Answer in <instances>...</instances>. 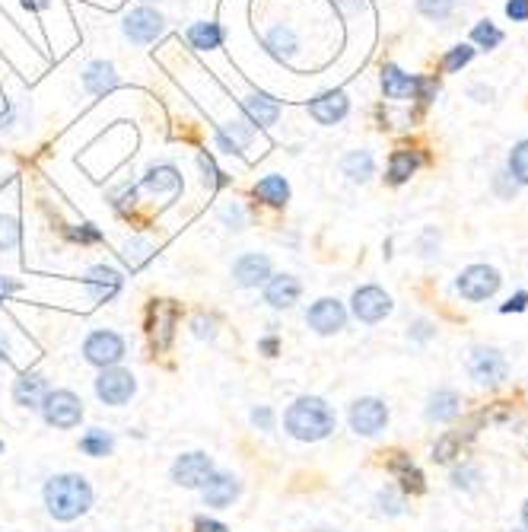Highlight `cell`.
Here are the masks:
<instances>
[{
    "instance_id": "1",
    "label": "cell",
    "mask_w": 528,
    "mask_h": 532,
    "mask_svg": "<svg viewBox=\"0 0 528 532\" xmlns=\"http://www.w3.org/2000/svg\"><path fill=\"white\" fill-rule=\"evenodd\" d=\"M45 507L55 520L70 523L93 507V488L83 475H55L45 485Z\"/></svg>"
},
{
    "instance_id": "2",
    "label": "cell",
    "mask_w": 528,
    "mask_h": 532,
    "mask_svg": "<svg viewBox=\"0 0 528 532\" xmlns=\"http://www.w3.org/2000/svg\"><path fill=\"white\" fill-rule=\"evenodd\" d=\"M284 424L296 440L315 443V440H325L334 431V411L325 399L303 396L287 408Z\"/></svg>"
},
{
    "instance_id": "3",
    "label": "cell",
    "mask_w": 528,
    "mask_h": 532,
    "mask_svg": "<svg viewBox=\"0 0 528 532\" xmlns=\"http://www.w3.org/2000/svg\"><path fill=\"white\" fill-rule=\"evenodd\" d=\"M455 287H459V294L465 300L481 303V300H490L500 290V274H497V268H490V265H468L459 274Z\"/></svg>"
},
{
    "instance_id": "4",
    "label": "cell",
    "mask_w": 528,
    "mask_h": 532,
    "mask_svg": "<svg viewBox=\"0 0 528 532\" xmlns=\"http://www.w3.org/2000/svg\"><path fill=\"white\" fill-rule=\"evenodd\" d=\"M42 415L51 427H61V431H70V427H77L83 418V405L74 392L58 389V392H48L45 402H42Z\"/></svg>"
},
{
    "instance_id": "5",
    "label": "cell",
    "mask_w": 528,
    "mask_h": 532,
    "mask_svg": "<svg viewBox=\"0 0 528 532\" xmlns=\"http://www.w3.org/2000/svg\"><path fill=\"white\" fill-rule=\"evenodd\" d=\"M389 424V408L382 399H357L350 408V427L360 437H376Z\"/></svg>"
},
{
    "instance_id": "6",
    "label": "cell",
    "mask_w": 528,
    "mask_h": 532,
    "mask_svg": "<svg viewBox=\"0 0 528 532\" xmlns=\"http://www.w3.org/2000/svg\"><path fill=\"white\" fill-rule=\"evenodd\" d=\"M121 29H125V36L137 45H150L160 39V32H163V16L156 13L153 7H134L128 16H125V23H121Z\"/></svg>"
},
{
    "instance_id": "7",
    "label": "cell",
    "mask_w": 528,
    "mask_h": 532,
    "mask_svg": "<svg viewBox=\"0 0 528 532\" xmlns=\"http://www.w3.org/2000/svg\"><path fill=\"white\" fill-rule=\"evenodd\" d=\"M134 376L128 370H118V367H105L102 376L96 380V396L105 402V405H125L131 396H134Z\"/></svg>"
},
{
    "instance_id": "8",
    "label": "cell",
    "mask_w": 528,
    "mask_h": 532,
    "mask_svg": "<svg viewBox=\"0 0 528 532\" xmlns=\"http://www.w3.org/2000/svg\"><path fill=\"white\" fill-rule=\"evenodd\" d=\"M210 475H214V462L204 453H185L172 466V482L182 488H204Z\"/></svg>"
},
{
    "instance_id": "9",
    "label": "cell",
    "mask_w": 528,
    "mask_h": 532,
    "mask_svg": "<svg viewBox=\"0 0 528 532\" xmlns=\"http://www.w3.org/2000/svg\"><path fill=\"white\" fill-rule=\"evenodd\" d=\"M468 373L481 386H500L506 380V360L494 348H478V351H471V357H468Z\"/></svg>"
},
{
    "instance_id": "10",
    "label": "cell",
    "mask_w": 528,
    "mask_h": 532,
    "mask_svg": "<svg viewBox=\"0 0 528 532\" xmlns=\"http://www.w3.org/2000/svg\"><path fill=\"white\" fill-rule=\"evenodd\" d=\"M83 354L90 364L96 367H115L121 357H125V341H121L115 332H93L90 338H86L83 345Z\"/></svg>"
},
{
    "instance_id": "11",
    "label": "cell",
    "mask_w": 528,
    "mask_h": 532,
    "mask_svg": "<svg viewBox=\"0 0 528 532\" xmlns=\"http://www.w3.org/2000/svg\"><path fill=\"white\" fill-rule=\"evenodd\" d=\"M392 313V297L382 287H360L354 294V316L360 322H382Z\"/></svg>"
},
{
    "instance_id": "12",
    "label": "cell",
    "mask_w": 528,
    "mask_h": 532,
    "mask_svg": "<svg viewBox=\"0 0 528 532\" xmlns=\"http://www.w3.org/2000/svg\"><path fill=\"white\" fill-rule=\"evenodd\" d=\"M306 322H309L319 335H334V332H341V329H344L347 313H344V306H341L338 300L325 297V300H319V303H312V306H309Z\"/></svg>"
},
{
    "instance_id": "13",
    "label": "cell",
    "mask_w": 528,
    "mask_h": 532,
    "mask_svg": "<svg viewBox=\"0 0 528 532\" xmlns=\"http://www.w3.org/2000/svg\"><path fill=\"white\" fill-rule=\"evenodd\" d=\"M144 188L153 195V198H166L172 201L175 195L182 192V176L179 169L169 166V163H160V166H150L147 176H144Z\"/></svg>"
},
{
    "instance_id": "14",
    "label": "cell",
    "mask_w": 528,
    "mask_h": 532,
    "mask_svg": "<svg viewBox=\"0 0 528 532\" xmlns=\"http://www.w3.org/2000/svg\"><path fill=\"white\" fill-rule=\"evenodd\" d=\"M347 112H350V99H347L341 90L325 93V96H319V99L309 102V115H312L319 125H338L341 118H347Z\"/></svg>"
},
{
    "instance_id": "15",
    "label": "cell",
    "mask_w": 528,
    "mask_h": 532,
    "mask_svg": "<svg viewBox=\"0 0 528 532\" xmlns=\"http://www.w3.org/2000/svg\"><path fill=\"white\" fill-rule=\"evenodd\" d=\"M233 278L239 287H258V284H268L271 278V259L268 255H242V259L233 265Z\"/></svg>"
},
{
    "instance_id": "16",
    "label": "cell",
    "mask_w": 528,
    "mask_h": 532,
    "mask_svg": "<svg viewBox=\"0 0 528 532\" xmlns=\"http://www.w3.org/2000/svg\"><path fill=\"white\" fill-rule=\"evenodd\" d=\"M242 112L249 115V122L258 128H268L280 118V102L268 93H249L242 99Z\"/></svg>"
},
{
    "instance_id": "17",
    "label": "cell",
    "mask_w": 528,
    "mask_h": 532,
    "mask_svg": "<svg viewBox=\"0 0 528 532\" xmlns=\"http://www.w3.org/2000/svg\"><path fill=\"white\" fill-rule=\"evenodd\" d=\"M121 284H125V278L115 271V268H105V265H96V268H90L86 271V287L93 290V300L96 303H105V300H112L118 290H121Z\"/></svg>"
},
{
    "instance_id": "18",
    "label": "cell",
    "mask_w": 528,
    "mask_h": 532,
    "mask_svg": "<svg viewBox=\"0 0 528 532\" xmlns=\"http://www.w3.org/2000/svg\"><path fill=\"white\" fill-rule=\"evenodd\" d=\"M303 294V287L293 278V274H277V278H268V287H264V300H268L274 310H287Z\"/></svg>"
},
{
    "instance_id": "19",
    "label": "cell",
    "mask_w": 528,
    "mask_h": 532,
    "mask_svg": "<svg viewBox=\"0 0 528 532\" xmlns=\"http://www.w3.org/2000/svg\"><path fill=\"white\" fill-rule=\"evenodd\" d=\"M201 491H204L207 507H230L239 497V482L233 475H210Z\"/></svg>"
},
{
    "instance_id": "20",
    "label": "cell",
    "mask_w": 528,
    "mask_h": 532,
    "mask_svg": "<svg viewBox=\"0 0 528 532\" xmlns=\"http://www.w3.org/2000/svg\"><path fill=\"white\" fill-rule=\"evenodd\" d=\"M45 396H48V386L39 373H23L13 386V399L23 408H42Z\"/></svg>"
},
{
    "instance_id": "21",
    "label": "cell",
    "mask_w": 528,
    "mask_h": 532,
    "mask_svg": "<svg viewBox=\"0 0 528 532\" xmlns=\"http://www.w3.org/2000/svg\"><path fill=\"white\" fill-rule=\"evenodd\" d=\"M382 93L389 99H411L417 93V77L404 74L401 67L395 64H385L382 71Z\"/></svg>"
},
{
    "instance_id": "22",
    "label": "cell",
    "mask_w": 528,
    "mask_h": 532,
    "mask_svg": "<svg viewBox=\"0 0 528 532\" xmlns=\"http://www.w3.org/2000/svg\"><path fill=\"white\" fill-rule=\"evenodd\" d=\"M83 87L90 90L93 96H105V93H112L118 87V74H115V67L112 64H105V61H93L90 67H86V74H83Z\"/></svg>"
},
{
    "instance_id": "23",
    "label": "cell",
    "mask_w": 528,
    "mask_h": 532,
    "mask_svg": "<svg viewBox=\"0 0 528 532\" xmlns=\"http://www.w3.org/2000/svg\"><path fill=\"white\" fill-rule=\"evenodd\" d=\"M264 48H268L274 58L290 61L296 55V48H299V39H296V32L290 26H274L268 36H264Z\"/></svg>"
},
{
    "instance_id": "24",
    "label": "cell",
    "mask_w": 528,
    "mask_h": 532,
    "mask_svg": "<svg viewBox=\"0 0 528 532\" xmlns=\"http://www.w3.org/2000/svg\"><path fill=\"white\" fill-rule=\"evenodd\" d=\"M255 198L271 204V208H284V204L290 201V185H287L284 176H264L255 185Z\"/></svg>"
},
{
    "instance_id": "25",
    "label": "cell",
    "mask_w": 528,
    "mask_h": 532,
    "mask_svg": "<svg viewBox=\"0 0 528 532\" xmlns=\"http://www.w3.org/2000/svg\"><path fill=\"white\" fill-rule=\"evenodd\" d=\"M420 163H424V160H420V153H414V150H395L392 160H389V182L392 185H404L420 169Z\"/></svg>"
},
{
    "instance_id": "26",
    "label": "cell",
    "mask_w": 528,
    "mask_h": 532,
    "mask_svg": "<svg viewBox=\"0 0 528 532\" xmlns=\"http://www.w3.org/2000/svg\"><path fill=\"white\" fill-rule=\"evenodd\" d=\"M392 475L401 482L404 491H411V494H424V475H420V469L414 466V462L408 456H395L392 459Z\"/></svg>"
},
{
    "instance_id": "27",
    "label": "cell",
    "mask_w": 528,
    "mask_h": 532,
    "mask_svg": "<svg viewBox=\"0 0 528 532\" xmlns=\"http://www.w3.org/2000/svg\"><path fill=\"white\" fill-rule=\"evenodd\" d=\"M188 42L198 51H210L223 45V29L217 23H195L188 29Z\"/></svg>"
},
{
    "instance_id": "28",
    "label": "cell",
    "mask_w": 528,
    "mask_h": 532,
    "mask_svg": "<svg viewBox=\"0 0 528 532\" xmlns=\"http://www.w3.org/2000/svg\"><path fill=\"white\" fill-rule=\"evenodd\" d=\"M341 169H344V176H347V179H354V182H366L369 176H373L376 163H373V157H369L366 150H354V153H347V157H344Z\"/></svg>"
},
{
    "instance_id": "29",
    "label": "cell",
    "mask_w": 528,
    "mask_h": 532,
    "mask_svg": "<svg viewBox=\"0 0 528 532\" xmlns=\"http://www.w3.org/2000/svg\"><path fill=\"white\" fill-rule=\"evenodd\" d=\"M455 415H459V396L449 389L436 392V396L430 399V408H427V418L430 421H452Z\"/></svg>"
},
{
    "instance_id": "30",
    "label": "cell",
    "mask_w": 528,
    "mask_h": 532,
    "mask_svg": "<svg viewBox=\"0 0 528 532\" xmlns=\"http://www.w3.org/2000/svg\"><path fill=\"white\" fill-rule=\"evenodd\" d=\"M80 450L86 456H109L115 450V440L105 434V431H86L80 437Z\"/></svg>"
},
{
    "instance_id": "31",
    "label": "cell",
    "mask_w": 528,
    "mask_h": 532,
    "mask_svg": "<svg viewBox=\"0 0 528 532\" xmlns=\"http://www.w3.org/2000/svg\"><path fill=\"white\" fill-rule=\"evenodd\" d=\"M125 262L131 265V271H137V268H144L150 259H153V246L147 243V239H131V243H125Z\"/></svg>"
},
{
    "instance_id": "32",
    "label": "cell",
    "mask_w": 528,
    "mask_h": 532,
    "mask_svg": "<svg viewBox=\"0 0 528 532\" xmlns=\"http://www.w3.org/2000/svg\"><path fill=\"white\" fill-rule=\"evenodd\" d=\"M153 313V335L156 332H160V338H156V345H160V348H166L169 345V338H172V325H175V316H179V310H175V306L169 303L166 306V319H160V316H156V310H150Z\"/></svg>"
},
{
    "instance_id": "33",
    "label": "cell",
    "mask_w": 528,
    "mask_h": 532,
    "mask_svg": "<svg viewBox=\"0 0 528 532\" xmlns=\"http://www.w3.org/2000/svg\"><path fill=\"white\" fill-rule=\"evenodd\" d=\"M471 58H474V48L471 45H455L449 55L443 58V67L449 74H459L465 64H471Z\"/></svg>"
},
{
    "instance_id": "34",
    "label": "cell",
    "mask_w": 528,
    "mask_h": 532,
    "mask_svg": "<svg viewBox=\"0 0 528 532\" xmlns=\"http://www.w3.org/2000/svg\"><path fill=\"white\" fill-rule=\"evenodd\" d=\"M509 169L522 185H528V141L516 144V150L509 153Z\"/></svg>"
},
{
    "instance_id": "35",
    "label": "cell",
    "mask_w": 528,
    "mask_h": 532,
    "mask_svg": "<svg viewBox=\"0 0 528 532\" xmlns=\"http://www.w3.org/2000/svg\"><path fill=\"white\" fill-rule=\"evenodd\" d=\"M471 39L478 45H484V48H497L503 42V32L494 23H478V26H474V32H471Z\"/></svg>"
},
{
    "instance_id": "36",
    "label": "cell",
    "mask_w": 528,
    "mask_h": 532,
    "mask_svg": "<svg viewBox=\"0 0 528 532\" xmlns=\"http://www.w3.org/2000/svg\"><path fill=\"white\" fill-rule=\"evenodd\" d=\"M20 243V223L16 217H0V249H13Z\"/></svg>"
},
{
    "instance_id": "37",
    "label": "cell",
    "mask_w": 528,
    "mask_h": 532,
    "mask_svg": "<svg viewBox=\"0 0 528 532\" xmlns=\"http://www.w3.org/2000/svg\"><path fill=\"white\" fill-rule=\"evenodd\" d=\"M201 169H204V179L210 182V185H214V188H223V185H230V179H226L223 173H220V169H217V163L214 160H210L207 157V153H201Z\"/></svg>"
},
{
    "instance_id": "38",
    "label": "cell",
    "mask_w": 528,
    "mask_h": 532,
    "mask_svg": "<svg viewBox=\"0 0 528 532\" xmlns=\"http://www.w3.org/2000/svg\"><path fill=\"white\" fill-rule=\"evenodd\" d=\"M417 7L424 16H430V20H443V16H449V0H417Z\"/></svg>"
},
{
    "instance_id": "39",
    "label": "cell",
    "mask_w": 528,
    "mask_h": 532,
    "mask_svg": "<svg viewBox=\"0 0 528 532\" xmlns=\"http://www.w3.org/2000/svg\"><path fill=\"white\" fill-rule=\"evenodd\" d=\"M67 236L77 239V243H99V239H102V233L93 227V223H83V227H70Z\"/></svg>"
},
{
    "instance_id": "40",
    "label": "cell",
    "mask_w": 528,
    "mask_h": 532,
    "mask_svg": "<svg viewBox=\"0 0 528 532\" xmlns=\"http://www.w3.org/2000/svg\"><path fill=\"white\" fill-rule=\"evenodd\" d=\"M455 446H459V437H452V434H446L443 440L436 443V450H433V459L436 462H449L452 456H455Z\"/></svg>"
},
{
    "instance_id": "41",
    "label": "cell",
    "mask_w": 528,
    "mask_h": 532,
    "mask_svg": "<svg viewBox=\"0 0 528 532\" xmlns=\"http://www.w3.org/2000/svg\"><path fill=\"white\" fill-rule=\"evenodd\" d=\"M506 16L513 23H525L528 20V0H509V4H506Z\"/></svg>"
},
{
    "instance_id": "42",
    "label": "cell",
    "mask_w": 528,
    "mask_h": 532,
    "mask_svg": "<svg viewBox=\"0 0 528 532\" xmlns=\"http://www.w3.org/2000/svg\"><path fill=\"white\" fill-rule=\"evenodd\" d=\"M436 90H439L436 80H420V77H417V99H420V102H433Z\"/></svg>"
},
{
    "instance_id": "43",
    "label": "cell",
    "mask_w": 528,
    "mask_h": 532,
    "mask_svg": "<svg viewBox=\"0 0 528 532\" xmlns=\"http://www.w3.org/2000/svg\"><path fill=\"white\" fill-rule=\"evenodd\" d=\"M252 421L261 427V431H271V427H274V415H271V408H255V411H252Z\"/></svg>"
},
{
    "instance_id": "44",
    "label": "cell",
    "mask_w": 528,
    "mask_h": 532,
    "mask_svg": "<svg viewBox=\"0 0 528 532\" xmlns=\"http://www.w3.org/2000/svg\"><path fill=\"white\" fill-rule=\"evenodd\" d=\"M217 144H220V150L223 153H236V157H242V150H239V144L233 141L230 134H226L223 128H217Z\"/></svg>"
},
{
    "instance_id": "45",
    "label": "cell",
    "mask_w": 528,
    "mask_h": 532,
    "mask_svg": "<svg viewBox=\"0 0 528 532\" xmlns=\"http://www.w3.org/2000/svg\"><path fill=\"white\" fill-rule=\"evenodd\" d=\"M195 335L198 338H210V335H214V319H210V316H198L195 319Z\"/></svg>"
},
{
    "instance_id": "46",
    "label": "cell",
    "mask_w": 528,
    "mask_h": 532,
    "mask_svg": "<svg viewBox=\"0 0 528 532\" xmlns=\"http://www.w3.org/2000/svg\"><path fill=\"white\" fill-rule=\"evenodd\" d=\"M525 306H528V294H525V290H522V294H516L513 300H509V303L503 306V310H500V313H522V310H525Z\"/></svg>"
},
{
    "instance_id": "47",
    "label": "cell",
    "mask_w": 528,
    "mask_h": 532,
    "mask_svg": "<svg viewBox=\"0 0 528 532\" xmlns=\"http://www.w3.org/2000/svg\"><path fill=\"white\" fill-rule=\"evenodd\" d=\"M195 529L198 532H230L223 523H217V520H207V517H198L195 520Z\"/></svg>"
},
{
    "instance_id": "48",
    "label": "cell",
    "mask_w": 528,
    "mask_h": 532,
    "mask_svg": "<svg viewBox=\"0 0 528 532\" xmlns=\"http://www.w3.org/2000/svg\"><path fill=\"white\" fill-rule=\"evenodd\" d=\"M277 348H280V345H277V338H264V341H261V351L268 354V357H274Z\"/></svg>"
},
{
    "instance_id": "49",
    "label": "cell",
    "mask_w": 528,
    "mask_h": 532,
    "mask_svg": "<svg viewBox=\"0 0 528 532\" xmlns=\"http://www.w3.org/2000/svg\"><path fill=\"white\" fill-rule=\"evenodd\" d=\"M13 290H16V284H13V281H7V278H0V300H4V297H10V294H13Z\"/></svg>"
},
{
    "instance_id": "50",
    "label": "cell",
    "mask_w": 528,
    "mask_h": 532,
    "mask_svg": "<svg viewBox=\"0 0 528 532\" xmlns=\"http://www.w3.org/2000/svg\"><path fill=\"white\" fill-rule=\"evenodd\" d=\"M51 4V0H23V7H29V10H45Z\"/></svg>"
},
{
    "instance_id": "51",
    "label": "cell",
    "mask_w": 528,
    "mask_h": 532,
    "mask_svg": "<svg viewBox=\"0 0 528 532\" xmlns=\"http://www.w3.org/2000/svg\"><path fill=\"white\" fill-rule=\"evenodd\" d=\"M522 526H525V529H528V501H525V504H522Z\"/></svg>"
},
{
    "instance_id": "52",
    "label": "cell",
    "mask_w": 528,
    "mask_h": 532,
    "mask_svg": "<svg viewBox=\"0 0 528 532\" xmlns=\"http://www.w3.org/2000/svg\"><path fill=\"white\" fill-rule=\"evenodd\" d=\"M4 357H7V354H4V351H0V360H4Z\"/></svg>"
},
{
    "instance_id": "53",
    "label": "cell",
    "mask_w": 528,
    "mask_h": 532,
    "mask_svg": "<svg viewBox=\"0 0 528 532\" xmlns=\"http://www.w3.org/2000/svg\"><path fill=\"white\" fill-rule=\"evenodd\" d=\"M0 450H4V443H0Z\"/></svg>"
}]
</instances>
